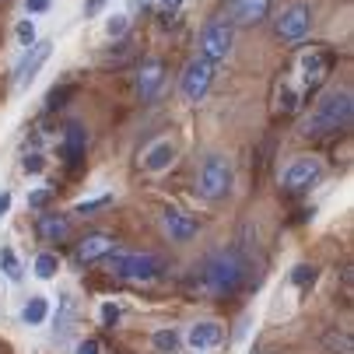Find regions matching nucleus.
Segmentation results:
<instances>
[{"mask_svg":"<svg viewBox=\"0 0 354 354\" xmlns=\"http://www.w3.org/2000/svg\"><path fill=\"white\" fill-rule=\"evenodd\" d=\"M21 169L35 176V172H42V169H46V158L39 155V151H32V155H25V158H21Z\"/></svg>","mask_w":354,"mask_h":354,"instance_id":"32","label":"nucleus"},{"mask_svg":"<svg viewBox=\"0 0 354 354\" xmlns=\"http://www.w3.org/2000/svg\"><path fill=\"white\" fill-rule=\"evenodd\" d=\"M8 211H11V193L4 189V193H0V221L8 218Z\"/></svg>","mask_w":354,"mask_h":354,"instance_id":"34","label":"nucleus"},{"mask_svg":"<svg viewBox=\"0 0 354 354\" xmlns=\"http://www.w3.org/2000/svg\"><path fill=\"white\" fill-rule=\"evenodd\" d=\"M179 158V144L172 137H158V140H151L144 151H140V158L137 165L147 172V176H158V172H169Z\"/></svg>","mask_w":354,"mask_h":354,"instance_id":"10","label":"nucleus"},{"mask_svg":"<svg viewBox=\"0 0 354 354\" xmlns=\"http://www.w3.org/2000/svg\"><path fill=\"white\" fill-rule=\"evenodd\" d=\"M291 284H295V288H301V291H306V288H313V284H316V267L298 263V267L291 270Z\"/></svg>","mask_w":354,"mask_h":354,"instance_id":"25","label":"nucleus"},{"mask_svg":"<svg viewBox=\"0 0 354 354\" xmlns=\"http://www.w3.org/2000/svg\"><path fill=\"white\" fill-rule=\"evenodd\" d=\"M25 11L28 15H42V11H49V0H25Z\"/></svg>","mask_w":354,"mask_h":354,"instance_id":"33","label":"nucleus"},{"mask_svg":"<svg viewBox=\"0 0 354 354\" xmlns=\"http://www.w3.org/2000/svg\"><path fill=\"white\" fill-rule=\"evenodd\" d=\"M49 46L53 42H32L28 49H25V57H21V64L15 67V88L18 91H25L32 81H35V74H39V67L49 60Z\"/></svg>","mask_w":354,"mask_h":354,"instance_id":"15","label":"nucleus"},{"mask_svg":"<svg viewBox=\"0 0 354 354\" xmlns=\"http://www.w3.org/2000/svg\"><path fill=\"white\" fill-rule=\"evenodd\" d=\"M151 344H155V351H162V354H176L179 344H183V337L169 326V330H158L155 337H151Z\"/></svg>","mask_w":354,"mask_h":354,"instance_id":"23","label":"nucleus"},{"mask_svg":"<svg viewBox=\"0 0 354 354\" xmlns=\"http://www.w3.org/2000/svg\"><path fill=\"white\" fill-rule=\"evenodd\" d=\"M0 270H4V277H8V281H15V284L25 277V267H21L18 252H15L11 245H4V249H0Z\"/></svg>","mask_w":354,"mask_h":354,"instance_id":"20","label":"nucleus"},{"mask_svg":"<svg viewBox=\"0 0 354 354\" xmlns=\"http://www.w3.org/2000/svg\"><path fill=\"white\" fill-rule=\"evenodd\" d=\"M179 4H183V0H158V8H162L165 15H172V11H176Z\"/></svg>","mask_w":354,"mask_h":354,"instance_id":"35","label":"nucleus"},{"mask_svg":"<svg viewBox=\"0 0 354 354\" xmlns=\"http://www.w3.org/2000/svg\"><path fill=\"white\" fill-rule=\"evenodd\" d=\"M113 204V196L106 193V196H95V200H81L77 204V214H91V211H102V207H109Z\"/></svg>","mask_w":354,"mask_h":354,"instance_id":"29","label":"nucleus"},{"mask_svg":"<svg viewBox=\"0 0 354 354\" xmlns=\"http://www.w3.org/2000/svg\"><path fill=\"white\" fill-rule=\"evenodd\" d=\"M113 249H116V239H113V235L91 232V235H84V239L74 245V260H77V263H98V260H106Z\"/></svg>","mask_w":354,"mask_h":354,"instance_id":"16","label":"nucleus"},{"mask_svg":"<svg viewBox=\"0 0 354 354\" xmlns=\"http://www.w3.org/2000/svg\"><path fill=\"white\" fill-rule=\"evenodd\" d=\"M32 267H35V277H39V281H53V277H57V270H60V257L46 249V252H39V257H35V263H32Z\"/></svg>","mask_w":354,"mask_h":354,"instance_id":"21","label":"nucleus"},{"mask_svg":"<svg viewBox=\"0 0 354 354\" xmlns=\"http://www.w3.org/2000/svg\"><path fill=\"white\" fill-rule=\"evenodd\" d=\"M214 77H218V64H211L204 57H193V60H186V67L179 74V95L186 98L189 106L204 102L211 84H214Z\"/></svg>","mask_w":354,"mask_h":354,"instance_id":"6","label":"nucleus"},{"mask_svg":"<svg viewBox=\"0 0 354 354\" xmlns=\"http://www.w3.org/2000/svg\"><path fill=\"white\" fill-rule=\"evenodd\" d=\"M15 39H18L21 49H28V46L35 42V21H32V18H21V21L15 25Z\"/></svg>","mask_w":354,"mask_h":354,"instance_id":"26","label":"nucleus"},{"mask_svg":"<svg viewBox=\"0 0 354 354\" xmlns=\"http://www.w3.org/2000/svg\"><path fill=\"white\" fill-rule=\"evenodd\" d=\"M74 354H102V340H98V337H84V340H77Z\"/></svg>","mask_w":354,"mask_h":354,"instance_id":"30","label":"nucleus"},{"mask_svg":"<svg viewBox=\"0 0 354 354\" xmlns=\"http://www.w3.org/2000/svg\"><path fill=\"white\" fill-rule=\"evenodd\" d=\"M245 281H249V263L239 249L211 252V257L200 260V267L193 274V284L211 298H232L245 288Z\"/></svg>","mask_w":354,"mask_h":354,"instance_id":"1","label":"nucleus"},{"mask_svg":"<svg viewBox=\"0 0 354 354\" xmlns=\"http://www.w3.org/2000/svg\"><path fill=\"white\" fill-rule=\"evenodd\" d=\"M130 32V15H109L106 18V35L109 39H123Z\"/></svg>","mask_w":354,"mask_h":354,"instance_id":"24","label":"nucleus"},{"mask_svg":"<svg viewBox=\"0 0 354 354\" xmlns=\"http://www.w3.org/2000/svg\"><path fill=\"white\" fill-rule=\"evenodd\" d=\"M323 344H326L330 354H351V337L347 333H326Z\"/></svg>","mask_w":354,"mask_h":354,"instance_id":"27","label":"nucleus"},{"mask_svg":"<svg viewBox=\"0 0 354 354\" xmlns=\"http://www.w3.org/2000/svg\"><path fill=\"white\" fill-rule=\"evenodd\" d=\"M193 183H196V193L204 196L207 204H221V200L232 193V186H235L232 158L221 155V151H211V155H204V158H200V165H196Z\"/></svg>","mask_w":354,"mask_h":354,"instance_id":"4","label":"nucleus"},{"mask_svg":"<svg viewBox=\"0 0 354 354\" xmlns=\"http://www.w3.org/2000/svg\"><path fill=\"white\" fill-rule=\"evenodd\" d=\"M53 196H57V189H53V186H42V189L28 193V207H32V211H42V207H46Z\"/></svg>","mask_w":354,"mask_h":354,"instance_id":"28","label":"nucleus"},{"mask_svg":"<svg viewBox=\"0 0 354 354\" xmlns=\"http://www.w3.org/2000/svg\"><path fill=\"white\" fill-rule=\"evenodd\" d=\"M102 4H106V0H88V15H95L98 8H102Z\"/></svg>","mask_w":354,"mask_h":354,"instance_id":"36","label":"nucleus"},{"mask_svg":"<svg viewBox=\"0 0 354 354\" xmlns=\"http://www.w3.org/2000/svg\"><path fill=\"white\" fill-rule=\"evenodd\" d=\"M235 46V25L228 18H211L196 35V57H204L211 64H225L232 57Z\"/></svg>","mask_w":354,"mask_h":354,"instance_id":"5","label":"nucleus"},{"mask_svg":"<svg viewBox=\"0 0 354 354\" xmlns=\"http://www.w3.org/2000/svg\"><path fill=\"white\" fill-rule=\"evenodd\" d=\"M98 319H102L106 326H113V323L120 319V306H116V301H102V309H98Z\"/></svg>","mask_w":354,"mask_h":354,"instance_id":"31","label":"nucleus"},{"mask_svg":"<svg viewBox=\"0 0 354 354\" xmlns=\"http://www.w3.org/2000/svg\"><path fill=\"white\" fill-rule=\"evenodd\" d=\"M39 239L42 242H67L71 239V218L57 214V211L39 214Z\"/></svg>","mask_w":354,"mask_h":354,"instance_id":"18","label":"nucleus"},{"mask_svg":"<svg viewBox=\"0 0 354 354\" xmlns=\"http://www.w3.org/2000/svg\"><path fill=\"white\" fill-rule=\"evenodd\" d=\"M186 347L193 351V354H207V351H214V347H221L225 344V326L218 323V319H200V323H193L189 330H186Z\"/></svg>","mask_w":354,"mask_h":354,"instance_id":"12","label":"nucleus"},{"mask_svg":"<svg viewBox=\"0 0 354 354\" xmlns=\"http://www.w3.org/2000/svg\"><path fill=\"white\" fill-rule=\"evenodd\" d=\"M274 0H228V21L235 28H252V25H263L270 18Z\"/></svg>","mask_w":354,"mask_h":354,"instance_id":"11","label":"nucleus"},{"mask_svg":"<svg viewBox=\"0 0 354 354\" xmlns=\"http://www.w3.org/2000/svg\"><path fill=\"white\" fill-rule=\"evenodd\" d=\"M351 120H354V95H351V88H326L313 102L309 116L298 123V137H306V140L337 137V133H344L351 127Z\"/></svg>","mask_w":354,"mask_h":354,"instance_id":"2","label":"nucleus"},{"mask_svg":"<svg viewBox=\"0 0 354 354\" xmlns=\"http://www.w3.org/2000/svg\"><path fill=\"white\" fill-rule=\"evenodd\" d=\"M84 151H88V130H84L81 123H67V130H64V144H60L64 162H67L71 169L81 165V162H84Z\"/></svg>","mask_w":354,"mask_h":354,"instance_id":"17","label":"nucleus"},{"mask_svg":"<svg viewBox=\"0 0 354 354\" xmlns=\"http://www.w3.org/2000/svg\"><path fill=\"white\" fill-rule=\"evenodd\" d=\"M158 225H162V232L169 235V242H176V245H186V242H193V239H196V232H200V225H196L189 214L176 211V207H162V214H158Z\"/></svg>","mask_w":354,"mask_h":354,"instance_id":"13","label":"nucleus"},{"mask_svg":"<svg viewBox=\"0 0 354 354\" xmlns=\"http://www.w3.org/2000/svg\"><path fill=\"white\" fill-rule=\"evenodd\" d=\"M301 88H291V84H281L277 88V113H298L301 109Z\"/></svg>","mask_w":354,"mask_h":354,"instance_id":"22","label":"nucleus"},{"mask_svg":"<svg viewBox=\"0 0 354 354\" xmlns=\"http://www.w3.org/2000/svg\"><path fill=\"white\" fill-rule=\"evenodd\" d=\"M323 172H326V165H323L316 155H298V158H291L288 169H284V186H288L291 193H309L313 186H319Z\"/></svg>","mask_w":354,"mask_h":354,"instance_id":"9","label":"nucleus"},{"mask_svg":"<svg viewBox=\"0 0 354 354\" xmlns=\"http://www.w3.org/2000/svg\"><path fill=\"white\" fill-rule=\"evenodd\" d=\"M21 319H25L28 326H42V323L49 319V298H46V295H32V298L25 301V309H21Z\"/></svg>","mask_w":354,"mask_h":354,"instance_id":"19","label":"nucleus"},{"mask_svg":"<svg viewBox=\"0 0 354 354\" xmlns=\"http://www.w3.org/2000/svg\"><path fill=\"white\" fill-rule=\"evenodd\" d=\"M162 84H165V64L158 57H147L137 67V95H140V102H155Z\"/></svg>","mask_w":354,"mask_h":354,"instance_id":"14","label":"nucleus"},{"mask_svg":"<svg viewBox=\"0 0 354 354\" xmlns=\"http://www.w3.org/2000/svg\"><path fill=\"white\" fill-rule=\"evenodd\" d=\"M330 67H333V57L326 49H306L298 57V88L301 95H313L326 77H330Z\"/></svg>","mask_w":354,"mask_h":354,"instance_id":"8","label":"nucleus"},{"mask_svg":"<svg viewBox=\"0 0 354 354\" xmlns=\"http://www.w3.org/2000/svg\"><path fill=\"white\" fill-rule=\"evenodd\" d=\"M106 267L116 281H130V284H147L165 274V260L158 252H137V249H113L106 257Z\"/></svg>","mask_w":354,"mask_h":354,"instance_id":"3","label":"nucleus"},{"mask_svg":"<svg viewBox=\"0 0 354 354\" xmlns=\"http://www.w3.org/2000/svg\"><path fill=\"white\" fill-rule=\"evenodd\" d=\"M309 32H313V8L306 4V0H295V4L281 8V15L274 18V35L288 46L306 42Z\"/></svg>","mask_w":354,"mask_h":354,"instance_id":"7","label":"nucleus"}]
</instances>
